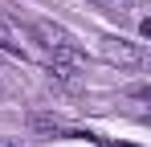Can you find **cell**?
Here are the masks:
<instances>
[{"mask_svg":"<svg viewBox=\"0 0 151 147\" xmlns=\"http://www.w3.org/2000/svg\"><path fill=\"white\" fill-rule=\"evenodd\" d=\"M0 94H4V78H0Z\"/></svg>","mask_w":151,"mask_h":147,"instance_id":"7","label":"cell"},{"mask_svg":"<svg viewBox=\"0 0 151 147\" xmlns=\"http://www.w3.org/2000/svg\"><path fill=\"white\" fill-rule=\"evenodd\" d=\"M98 12H110V17H131V8H135V0H90Z\"/></svg>","mask_w":151,"mask_h":147,"instance_id":"5","label":"cell"},{"mask_svg":"<svg viewBox=\"0 0 151 147\" xmlns=\"http://www.w3.org/2000/svg\"><path fill=\"white\" fill-rule=\"evenodd\" d=\"M102 61H110V66H119V70H139L143 61H147V53L139 41H131V37H102Z\"/></svg>","mask_w":151,"mask_h":147,"instance_id":"2","label":"cell"},{"mask_svg":"<svg viewBox=\"0 0 151 147\" xmlns=\"http://www.w3.org/2000/svg\"><path fill=\"white\" fill-rule=\"evenodd\" d=\"M0 49H4V53H12V57H25V41H21V29L8 21V17H0Z\"/></svg>","mask_w":151,"mask_h":147,"instance_id":"4","label":"cell"},{"mask_svg":"<svg viewBox=\"0 0 151 147\" xmlns=\"http://www.w3.org/2000/svg\"><path fill=\"white\" fill-rule=\"evenodd\" d=\"M0 147H25L21 139H12V135H0Z\"/></svg>","mask_w":151,"mask_h":147,"instance_id":"6","label":"cell"},{"mask_svg":"<svg viewBox=\"0 0 151 147\" xmlns=\"http://www.w3.org/2000/svg\"><path fill=\"white\" fill-rule=\"evenodd\" d=\"M29 127H33L37 135H49V139H57V135H78V139H90V135H82V131H74V127H65L57 115H41V110H33V115H29Z\"/></svg>","mask_w":151,"mask_h":147,"instance_id":"3","label":"cell"},{"mask_svg":"<svg viewBox=\"0 0 151 147\" xmlns=\"http://www.w3.org/2000/svg\"><path fill=\"white\" fill-rule=\"evenodd\" d=\"M33 37H37V45L45 49L57 66H70V70H82V66H86L82 45H78L61 24H53V21H33Z\"/></svg>","mask_w":151,"mask_h":147,"instance_id":"1","label":"cell"}]
</instances>
